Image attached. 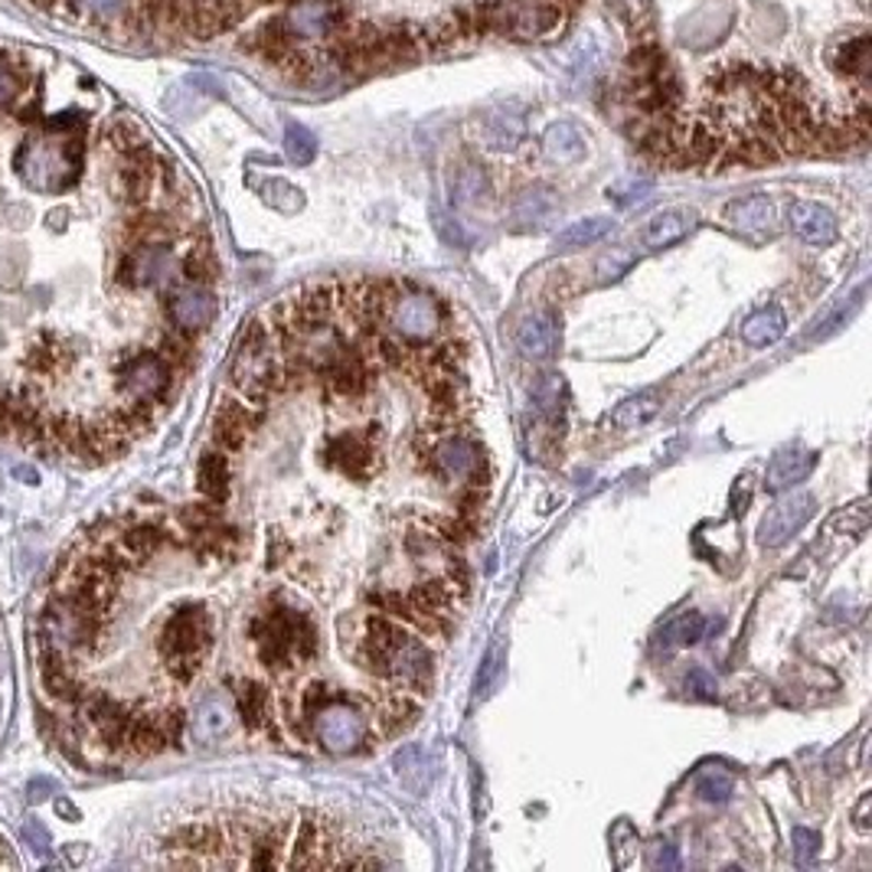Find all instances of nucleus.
Returning <instances> with one entry per match:
<instances>
[{
    "label": "nucleus",
    "instance_id": "obj_1",
    "mask_svg": "<svg viewBox=\"0 0 872 872\" xmlns=\"http://www.w3.org/2000/svg\"><path fill=\"white\" fill-rule=\"evenodd\" d=\"M357 660L363 670L393 683L396 689L422 696L432 686V651L383 612L367 615Z\"/></svg>",
    "mask_w": 872,
    "mask_h": 872
},
{
    "label": "nucleus",
    "instance_id": "obj_2",
    "mask_svg": "<svg viewBox=\"0 0 872 872\" xmlns=\"http://www.w3.org/2000/svg\"><path fill=\"white\" fill-rule=\"evenodd\" d=\"M229 380H232V390L239 393V399H245L255 409L265 406L288 383L284 357L275 344L268 324L248 321V327L242 330V337L235 344Z\"/></svg>",
    "mask_w": 872,
    "mask_h": 872
},
{
    "label": "nucleus",
    "instance_id": "obj_3",
    "mask_svg": "<svg viewBox=\"0 0 872 872\" xmlns=\"http://www.w3.org/2000/svg\"><path fill=\"white\" fill-rule=\"evenodd\" d=\"M213 651V621L204 605H181L161 628L158 654L174 683H190Z\"/></svg>",
    "mask_w": 872,
    "mask_h": 872
},
{
    "label": "nucleus",
    "instance_id": "obj_4",
    "mask_svg": "<svg viewBox=\"0 0 872 872\" xmlns=\"http://www.w3.org/2000/svg\"><path fill=\"white\" fill-rule=\"evenodd\" d=\"M252 641L268 670H291L317 654V628L294 608H271L252 621Z\"/></svg>",
    "mask_w": 872,
    "mask_h": 872
},
{
    "label": "nucleus",
    "instance_id": "obj_5",
    "mask_svg": "<svg viewBox=\"0 0 872 872\" xmlns=\"http://www.w3.org/2000/svg\"><path fill=\"white\" fill-rule=\"evenodd\" d=\"M380 327L403 347H426L444 327V304L429 291H399L393 284L380 311Z\"/></svg>",
    "mask_w": 872,
    "mask_h": 872
},
{
    "label": "nucleus",
    "instance_id": "obj_6",
    "mask_svg": "<svg viewBox=\"0 0 872 872\" xmlns=\"http://www.w3.org/2000/svg\"><path fill=\"white\" fill-rule=\"evenodd\" d=\"M311 725H314V739L330 755H357V752H367L373 742L370 716L360 706H353L350 696L344 693H337V699L317 709Z\"/></svg>",
    "mask_w": 872,
    "mask_h": 872
},
{
    "label": "nucleus",
    "instance_id": "obj_7",
    "mask_svg": "<svg viewBox=\"0 0 872 872\" xmlns=\"http://www.w3.org/2000/svg\"><path fill=\"white\" fill-rule=\"evenodd\" d=\"M174 390V367L158 350H135L115 367V393L121 403L158 406L167 403Z\"/></svg>",
    "mask_w": 872,
    "mask_h": 872
},
{
    "label": "nucleus",
    "instance_id": "obj_8",
    "mask_svg": "<svg viewBox=\"0 0 872 872\" xmlns=\"http://www.w3.org/2000/svg\"><path fill=\"white\" fill-rule=\"evenodd\" d=\"M177 275H181V258L174 239L125 245L115 268V281L121 288H167Z\"/></svg>",
    "mask_w": 872,
    "mask_h": 872
},
{
    "label": "nucleus",
    "instance_id": "obj_9",
    "mask_svg": "<svg viewBox=\"0 0 872 872\" xmlns=\"http://www.w3.org/2000/svg\"><path fill=\"white\" fill-rule=\"evenodd\" d=\"M559 0H493L484 10V20L516 39H539L559 30L562 23Z\"/></svg>",
    "mask_w": 872,
    "mask_h": 872
},
{
    "label": "nucleus",
    "instance_id": "obj_10",
    "mask_svg": "<svg viewBox=\"0 0 872 872\" xmlns=\"http://www.w3.org/2000/svg\"><path fill=\"white\" fill-rule=\"evenodd\" d=\"M422 454H429V470L435 477L470 484V487H480V480H484V451L474 438L429 435V447Z\"/></svg>",
    "mask_w": 872,
    "mask_h": 872
},
{
    "label": "nucleus",
    "instance_id": "obj_11",
    "mask_svg": "<svg viewBox=\"0 0 872 872\" xmlns=\"http://www.w3.org/2000/svg\"><path fill=\"white\" fill-rule=\"evenodd\" d=\"M164 311H167L174 330H181L187 337H197L217 321L219 301L207 284H184L164 301Z\"/></svg>",
    "mask_w": 872,
    "mask_h": 872
},
{
    "label": "nucleus",
    "instance_id": "obj_12",
    "mask_svg": "<svg viewBox=\"0 0 872 872\" xmlns=\"http://www.w3.org/2000/svg\"><path fill=\"white\" fill-rule=\"evenodd\" d=\"M814 513H817V500L811 493H794V497L778 500L765 513V520L758 523V546H765V549L784 546L788 539H794V533H801L807 526V520Z\"/></svg>",
    "mask_w": 872,
    "mask_h": 872
},
{
    "label": "nucleus",
    "instance_id": "obj_13",
    "mask_svg": "<svg viewBox=\"0 0 872 872\" xmlns=\"http://www.w3.org/2000/svg\"><path fill=\"white\" fill-rule=\"evenodd\" d=\"M513 344L526 360H553L559 344H562V324L553 311H533L526 317H520L516 330H513Z\"/></svg>",
    "mask_w": 872,
    "mask_h": 872
},
{
    "label": "nucleus",
    "instance_id": "obj_14",
    "mask_svg": "<svg viewBox=\"0 0 872 872\" xmlns=\"http://www.w3.org/2000/svg\"><path fill=\"white\" fill-rule=\"evenodd\" d=\"M255 426H258L255 406H248L245 399H222L217 406V416H213V441L225 454L242 451L245 441L255 432Z\"/></svg>",
    "mask_w": 872,
    "mask_h": 872
},
{
    "label": "nucleus",
    "instance_id": "obj_15",
    "mask_svg": "<svg viewBox=\"0 0 872 872\" xmlns=\"http://www.w3.org/2000/svg\"><path fill=\"white\" fill-rule=\"evenodd\" d=\"M340 20V3L337 0H304L291 7V13L278 23L288 39H317L330 33Z\"/></svg>",
    "mask_w": 872,
    "mask_h": 872
},
{
    "label": "nucleus",
    "instance_id": "obj_16",
    "mask_svg": "<svg viewBox=\"0 0 872 872\" xmlns=\"http://www.w3.org/2000/svg\"><path fill=\"white\" fill-rule=\"evenodd\" d=\"M324 457L330 467H340L344 474L367 480L376 467V444H373V432L370 435H337L327 441Z\"/></svg>",
    "mask_w": 872,
    "mask_h": 872
},
{
    "label": "nucleus",
    "instance_id": "obj_17",
    "mask_svg": "<svg viewBox=\"0 0 872 872\" xmlns=\"http://www.w3.org/2000/svg\"><path fill=\"white\" fill-rule=\"evenodd\" d=\"M788 222H791V232H794L804 245H817V248L837 242V232H840L837 217H834L827 207L811 204V200H798V204H791Z\"/></svg>",
    "mask_w": 872,
    "mask_h": 872
},
{
    "label": "nucleus",
    "instance_id": "obj_18",
    "mask_svg": "<svg viewBox=\"0 0 872 872\" xmlns=\"http://www.w3.org/2000/svg\"><path fill=\"white\" fill-rule=\"evenodd\" d=\"M232 722H235V706H232V699L222 696V693H207V696L197 702L194 716H190V735H194L200 745H213V742H219L222 735H229Z\"/></svg>",
    "mask_w": 872,
    "mask_h": 872
},
{
    "label": "nucleus",
    "instance_id": "obj_19",
    "mask_svg": "<svg viewBox=\"0 0 872 872\" xmlns=\"http://www.w3.org/2000/svg\"><path fill=\"white\" fill-rule=\"evenodd\" d=\"M559 213V200L553 190L546 187H530L523 190L513 207H510V225L516 232H533V229H546L553 217Z\"/></svg>",
    "mask_w": 872,
    "mask_h": 872
},
{
    "label": "nucleus",
    "instance_id": "obj_20",
    "mask_svg": "<svg viewBox=\"0 0 872 872\" xmlns=\"http://www.w3.org/2000/svg\"><path fill=\"white\" fill-rule=\"evenodd\" d=\"M321 383L327 386V393H334V396H340V399H357V396H363L367 393V386H370V370L363 367V360L357 357V353H344V357H337L324 373H321Z\"/></svg>",
    "mask_w": 872,
    "mask_h": 872
},
{
    "label": "nucleus",
    "instance_id": "obj_21",
    "mask_svg": "<svg viewBox=\"0 0 872 872\" xmlns=\"http://www.w3.org/2000/svg\"><path fill=\"white\" fill-rule=\"evenodd\" d=\"M725 222L732 229H739L742 235H752V239H761L765 232H771V222H775V207L768 197L761 194H752V197H742V200H732L725 207Z\"/></svg>",
    "mask_w": 872,
    "mask_h": 872
},
{
    "label": "nucleus",
    "instance_id": "obj_22",
    "mask_svg": "<svg viewBox=\"0 0 872 872\" xmlns=\"http://www.w3.org/2000/svg\"><path fill=\"white\" fill-rule=\"evenodd\" d=\"M817 467V454L814 451H781L775 454V461L765 470V487L771 493H784L794 484L807 480V474Z\"/></svg>",
    "mask_w": 872,
    "mask_h": 872
},
{
    "label": "nucleus",
    "instance_id": "obj_23",
    "mask_svg": "<svg viewBox=\"0 0 872 872\" xmlns=\"http://www.w3.org/2000/svg\"><path fill=\"white\" fill-rule=\"evenodd\" d=\"M693 229H696V213L693 210H663L644 225L641 242H644L648 252H660V248H670L679 239H686Z\"/></svg>",
    "mask_w": 872,
    "mask_h": 872
},
{
    "label": "nucleus",
    "instance_id": "obj_24",
    "mask_svg": "<svg viewBox=\"0 0 872 872\" xmlns=\"http://www.w3.org/2000/svg\"><path fill=\"white\" fill-rule=\"evenodd\" d=\"M422 712V699L416 693H406V689H396V693H386L383 702L376 706V722L383 729V735H403L406 729L416 725Z\"/></svg>",
    "mask_w": 872,
    "mask_h": 872
},
{
    "label": "nucleus",
    "instance_id": "obj_25",
    "mask_svg": "<svg viewBox=\"0 0 872 872\" xmlns=\"http://www.w3.org/2000/svg\"><path fill=\"white\" fill-rule=\"evenodd\" d=\"M480 138L490 151H516L520 141L526 138V125L523 115L507 112V108H493L480 118Z\"/></svg>",
    "mask_w": 872,
    "mask_h": 872
},
{
    "label": "nucleus",
    "instance_id": "obj_26",
    "mask_svg": "<svg viewBox=\"0 0 872 872\" xmlns=\"http://www.w3.org/2000/svg\"><path fill=\"white\" fill-rule=\"evenodd\" d=\"M232 699H235V712L242 719L245 729H265L271 722V693L265 683L258 679H239L235 689H232Z\"/></svg>",
    "mask_w": 872,
    "mask_h": 872
},
{
    "label": "nucleus",
    "instance_id": "obj_27",
    "mask_svg": "<svg viewBox=\"0 0 872 872\" xmlns=\"http://www.w3.org/2000/svg\"><path fill=\"white\" fill-rule=\"evenodd\" d=\"M543 151L556 164H575V161L585 158L589 144H585V135L572 121H556L543 135Z\"/></svg>",
    "mask_w": 872,
    "mask_h": 872
},
{
    "label": "nucleus",
    "instance_id": "obj_28",
    "mask_svg": "<svg viewBox=\"0 0 872 872\" xmlns=\"http://www.w3.org/2000/svg\"><path fill=\"white\" fill-rule=\"evenodd\" d=\"M788 330V317L778 304H768L761 311H755L745 324H742V340L748 347H768L775 340H781Z\"/></svg>",
    "mask_w": 872,
    "mask_h": 872
},
{
    "label": "nucleus",
    "instance_id": "obj_29",
    "mask_svg": "<svg viewBox=\"0 0 872 872\" xmlns=\"http://www.w3.org/2000/svg\"><path fill=\"white\" fill-rule=\"evenodd\" d=\"M197 487L210 503H222L229 497V461L225 451H207L197 467Z\"/></svg>",
    "mask_w": 872,
    "mask_h": 872
},
{
    "label": "nucleus",
    "instance_id": "obj_30",
    "mask_svg": "<svg viewBox=\"0 0 872 872\" xmlns=\"http://www.w3.org/2000/svg\"><path fill=\"white\" fill-rule=\"evenodd\" d=\"M660 393L656 390H648V393H638V396H631V399H625L618 409H615V416H612V422H615V429H621V432H635V429H644L651 419H654L656 412H660Z\"/></svg>",
    "mask_w": 872,
    "mask_h": 872
},
{
    "label": "nucleus",
    "instance_id": "obj_31",
    "mask_svg": "<svg viewBox=\"0 0 872 872\" xmlns=\"http://www.w3.org/2000/svg\"><path fill=\"white\" fill-rule=\"evenodd\" d=\"M217 271H219L217 255H213V245H210L207 239L194 242V245L187 248V255L181 258V278H184L187 284H210V281L217 278Z\"/></svg>",
    "mask_w": 872,
    "mask_h": 872
},
{
    "label": "nucleus",
    "instance_id": "obj_32",
    "mask_svg": "<svg viewBox=\"0 0 872 872\" xmlns=\"http://www.w3.org/2000/svg\"><path fill=\"white\" fill-rule=\"evenodd\" d=\"M608 232H612V219L605 217L579 219V222H572L569 229L559 232V239H556V252H575V248H582V245H592V242L605 239Z\"/></svg>",
    "mask_w": 872,
    "mask_h": 872
},
{
    "label": "nucleus",
    "instance_id": "obj_33",
    "mask_svg": "<svg viewBox=\"0 0 872 872\" xmlns=\"http://www.w3.org/2000/svg\"><path fill=\"white\" fill-rule=\"evenodd\" d=\"M702 635H706V618L696 612H686L660 631V644L663 648H689V644L702 641Z\"/></svg>",
    "mask_w": 872,
    "mask_h": 872
},
{
    "label": "nucleus",
    "instance_id": "obj_34",
    "mask_svg": "<svg viewBox=\"0 0 872 872\" xmlns=\"http://www.w3.org/2000/svg\"><path fill=\"white\" fill-rule=\"evenodd\" d=\"M562 399H566V380L559 373H543L533 383V406L539 416H559L562 412Z\"/></svg>",
    "mask_w": 872,
    "mask_h": 872
},
{
    "label": "nucleus",
    "instance_id": "obj_35",
    "mask_svg": "<svg viewBox=\"0 0 872 872\" xmlns=\"http://www.w3.org/2000/svg\"><path fill=\"white\" fill-rule=\"evenodd\" d=\"M732 775L725 768H706L696 775V794L706 801V804H725L732 798Z\"/></svg>",
    "mask_w": 872,
    "mask_h": 872
},
{
    "label": "nucleus",
    "instance_id": "obj_36",
    "mask_svg": "<svg viewBox=\"0 0 872 872\" xmlns=\"http://www.w3.org/2000/svg\"><path fill=\"white\" fill-rule=\"evenodd\" d=\"M158 353L177 370H190L194 367V337L181 334V330H167L158 344Z\"/></svg>",
    "mask_w": 872,
    "mask_h": 872
},
{
    "label": "nucleus",
    "instance_id": "obj_37",
    "mask_svg": "<svg viewBox=\"0 0 872 872\" xmlns=\"http://www.w3.org/2000/svg\"><path fill=\"white\" fill-rule=\"evenodd\" d=\"M284 154L291 164H311L317 158V138L304 125H288L284 131Z\"/></svg>",
    "mask_w": 872,
    "mask_h": 872
},
{
    "label": "nucleus",
    "instance_id": "obj_38",
    "mask_svg": "<svg viewBox=\"0 0 872 872\" xmlns=\"http://www.w3.org/2000/svg\"><path fill=\"white\" fill-rule=\"evenodd\" d=\"M870 526V500H857L844 510H837L830 516V533H850V536H863Z\"/></svg>",
    "mask_w": 872,
    "mask_h": 872
},
{
    "label": "nucleus",
    "instance_id": "obj_39",
    "mask_svg": "<svg viewBox=\"0 0 872 872\" xmlns=\"http://www.w3.org/2000/svg\"><path fill=\"white\" fill-rule=\"evenodd\" d=\"M840 69L860 82H867L870 75V39L867 36H857L853 43H847L844 49V59H840Z\"/></svg>",
    "mask_w": 872,
    "mask_h": 872
},
{
    "label": "nucleus",
    "instance_id": "obj_40",
    "mask_svg": "<svg viewBox=\"0 0 872 872\" xmlns=\"http://www.w3.org/2000/svg\"><path fill=\"white\" fill-rule=\"evenodd\" d=\"M484 194H487V181H484L480 167H464V171L457 174V184H454V200H457L461 207H470V204H477Z\"/></svg>",
    "mask_w": 872,
    "mask_h": 872
},
{
    "label": "nucleus",
    "instance_id": "obj_41",
    "mask_svg": "<svg viewBox=\"0 0 872 872\" xmlns=\"http://www.w3.org/2000/svg\"><path fill=\"white\" fill-rule=\"evenodd\" d=\"M265 204H271V207L281 210V213H298L301 204H304V197H301V190H294L288 181H268V187H265Z\"/></svg>",
    "mask_w": 872,
    "mask_h": 872
},
{
    "label": "nucleus",
    "instance_id": "obj_42",
    "mask_svg": "<svg viewBox=\"0 0 872 872\" xmlns=\"http://www.w3.org/2000/svg\"><path fill=\"white\" fill-rule=\"evenodd\" d=\"M683 686H686V693H689L693 699H716V693H719L716 676H712L709 670H702V666H693V670L686 673Z\"/></svg>",
    "mask_w": 872,
    "mask_h": 872
},
{
    "label": "nucleus",
    "instance_id": "obj_43",
    "mask_svg": "<svg viewBox=\"0 0 872 872\" xmlns=\"http://www.w3.org/2000/svg\"><path fill=\"white\" fill-rule=\"evenodd\" d=\"M500 670H503V651L493 648L487 654V660H484V670H480V679H477V693L480 696H490L493 693V686L500 683Z\"/></svg>",
    "mask_w": 872,
    "mask_h": 872
},
{
    "label": "nucleus",
    "instance_id": "obj_44",
    "mask_svg": "<svg viewBox=\"0 0 872 872\" xmlns=\"http://www.w3.org/2000/svg\"><path fill=\"white\" fill-rule=\"evenodd\" d=\"M791 844H794V860L804 863V867H807V863L817 857V850H821V837H817L814 830H807V827H794Z\"/></svg>",
    "mask_w": 872,
    "mask_h": 872
},
{
    "label": "nucleus",
    "instance_id": "obj_45",
    "mask_svg": "<svg viewBox=\"0 0 872 872\" xmlns=\"http://www.w3.org/2000/svg\"><path fill=\"white\" fill-rule=\"evenodd\" d=\"M648 867H651V870H676V867H679L676 847L666 844V840L651 844V847H648Z\"/></svg>",
    "mask_w": 872,
    "mask_h": 872
},
{
    "label": "nucleus",
    "instance_id": "obj_46",
    "mask_svg": "<svg viewBox=\"0 0 872 872\" xmlns=\"http://www.w3.org/2000/svg\"><path fill=\"white\" fill-rule=\"evenodd\" d=\"M625 187H628V194H625V190H608V200H615V204L628 207V204H635V200L648 197V190H651V181H628Z\"/></svg>",
    "mask_w": 872,
    "mask_h": 872
},
{
    "label": "nucleus",
    "instance_id": "obj_47",
    "mask_svg": "<svg viewBox=\"0 0 872 872\" xmlns=\"http://www.w3.org/2000/svg\"><path fill=\"white\" fill-rule=\"evenodd\" d=\"M853 827L860 830V834H870L872 830V794L867 791L863 798H860V804L853 807Z\"/></svg>",
    "mask_w": 872,
    "mask_h": 872
},
{
    "label": "nucleus",
    "instance_id": "obj_48",
    "mask_svg": "<svg viewBox=\"0 0 872 872\" xmlns=\"http://www.w3.org/2000/svg\"><path fill=\"white\" fill-rule=\"evenodd\" d=\"M23 834H26V844H33V850H36V853H46V850L53 847L49 834H46V830H43V827H39L36 821H30Z\"/></svg>",
    "mask_w": 872,
    "mask_h": 872
}]
</instances>
